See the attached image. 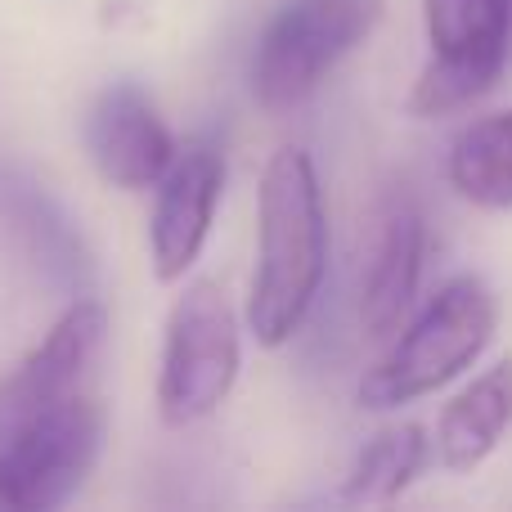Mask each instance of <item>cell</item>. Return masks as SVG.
Segmentation results:
<instances>
[{"label": "cell", "mask_w": 512, "mask_h": 512, "mask_svg": "<svg viewBox=\"0 0 512 512\" xmlns=\"http://www.w3.org/2000/svg\"><path fill=\"white\" fill-rule=\"evenodd\" d=\"M328 274V207L319 171L301 144L265 162L256 189V274L248 292V333L265 351L297 337Z\"/></svg>", "instance_id": "cell-1"}, {"label": "cell", "mask_w": 512, "mask_h": 512, "mask_svg": "<svg viewBox=\"0 0 512 512\" xmlns=\"http://www.w3.org/2000/svg\"><path fill=\"white\" fill-rule=\"evenodd\" d=\"M495 328L499 301L490 283L477 274H454L423 301L409 324H400V333H391V346L378 355V364L364 369L360 405L400 409L441 391L486 355Z\"/></svg>", "instance_id": "cell-2"}, {"label": "cell", "mask_w": 512, "mask_h": 512, "mask_svg": "<svg viewBox=\"0 0 512 512\" xmlns=\"http://www.w3.org/2000/svg\"><path fill=\"white\" fill-rule=\"evenodd\" d=\"M243 369V333L230 297L216 279H194L176 297L162 333L158 414L167 427L212 418Z\"/></svg>", "instance_id": "cell-3"}, {"label": "cell", "mask_w": 512, "mask_h": 512, "mask_svg": "<svg viewBox=\"0 0 512 512\" xmlns=\"http://www.w3.org/2000/svg\"><path fill=\"white\" fill-rule=\"evenodd\" d=\"M382 0H288L252 54V95L265 113L301 108L328 72L378 27Z\"/></svg>", "instance_id": "cell-4"}, {"label": "cell", "mask_w": 512, "mask_h": 512, "mask_svg": "<svg viewBox=\"0 0 512 512\" xmlns=\"http://www.w3.org/2000/svg\"><path fill=\"white\" fill-rule=\"evenodd\" d=\"M427 63L409 90L414 117H445L499 86L512 54L508 0H423Z\"/></svg>", "instance_id": "cell-5"}, {"label": "cell", "mask_w": 512, "mask_h": 512, "mask_svg": "<svg viewBox=\"0 0 512 512\" xmlns=\"http://www.w3.org/2000/svg\"><path fill=\"white\" fill-rule=\"evenodd\" d=\"M104 445V405L77 391L36 414L0 445V512H50L68 504L90 477Z\"/></svg>", "instance_id": "cell-6"}, {"label": "cell", "mask_w": 512, "mask_h": 512, "mask_svg": "<svg viewBox=\"0 0 512 512\" xmlns=\"http://www.w3.org/2000/svg\"><path fill=\"white\" fill-rule=\"evenodd\" d=\"M108 337V310L90 297H77L54 328L41 337V346L27 351L9 378H0V445L32 423L36 414L63 405L77 391H90V373L99 364Z\"/></svg>", "instance_id": "cell-7"}, {"label": "cell", "mask_w": 512, "mask_h": 512, "mask_svg": "<svg viewBox=\"0 0 512 512\" xmlns=\"http://www.w3.org/2000/svg\"><path fill=\"white\" fill-rule=\"evenodd\" d=\"M225 194V158L216 144L189 140L176 149L171 167L153 185L149 216V256L162 283H180L198 265L207 239H212L216 207Z\"/></svg>", "instance_id": "cell-8"}, {"label": "cell", "mask_w": 512, "mask_h": 512, "mask_svg": "<svg viewBox=\"0 0 512 512\" xmlns=\"http://www.w3.org/2000/svg\"><path fill=\"white\" fill-rule=\"evenodd\" d=\"M427 261V221L409 194H391L373 212L369 252L360 274V328L373 342H391L418 301Z\"/></svg>", "instance_id": "cell-9"}, {"label": "cell", "mask_w": 512, "mask_h": 512, "mask_svg": "<svg viewBox=\"0 0 512 512\" xmlns=\"http://www.w3.org/2000/svg\"><path fill=\"white\" fill-rule=\"evenodd\" d=\"M86 149L95 171L113 189L140 194L162 180L176 158V135L135 81H117L95 99L86 117Z\"/></svg>", "instance_id": "cell-10"}, {"label": "cell", "mask_w": 512, "mask_h": 512, "mask_svg": "<svg viewBox=\"0 0 512 512\" xmlns=\"http://www.w3.org/2000/svg\"><path fill=\"white\" fill-rule=\"evenodd\" d=\"M512 427V355L481 369L436 418V459L450 472H477Z\"/></svg>", "instance_id": "cell-11"}, {"label": "cell", "mask_w": 512, "mask_h": 512, "mask_svg": "<svg viewBox=\"0 0 512 512\" xmlns=\"http://www.w3.org/2000/svg\"><path fill=\"white\" fill-rule=\"evenodd\" d=\"M445 176L459 198L472 207L504 212L512 207V108L468 122L450 144Z\"/></svg>", "instance_id": "cell-12"}, {"label": "cell", "mask_w": 512, "mask_h": 512, "mask_svg": "<svg viewBox=\"0 0 512 512\" xmlns=\"http://www.w3.org/2000/svg\"><path fill=\"white\" fill-rule=\"evenodd\" d=\"M427 463V432L418 423L382 427L351 463L346 477V499L355 504H391L409 490V481Z\"/></svg>", "instance_id": "cell-13"}, {"label": "cell", "mask_w": 512, "mask_h": 512, "mask_svg": "<svg viewBox=\"0 0 512 512\" xmlns=\"http://www.w3.org/2000/svg\"><path fill=\"white\" fill-rule=\"evenodd\" d=\"M18 221H23V230L32 234V248L41 252V261L50 265L59 279H77L81 252L72 248V230L54 216V207L45 203V198H36V194L18 198Z\"/></svg>", "instance_id": "cell-14"}, {"label": "cell", "mask_w": 512, "mask_h": 512, "mask_svg": "<svg viewBox=\"0 0 512 512\" xmlns=\"http://www.w3.org/2000/svg\"><path fill=\"white\" fill-rule=\"evenodd\" d=\"M508 9H512V0H508Z\"/></svg>", "instance_id": "cell-15"}]
</instances>
